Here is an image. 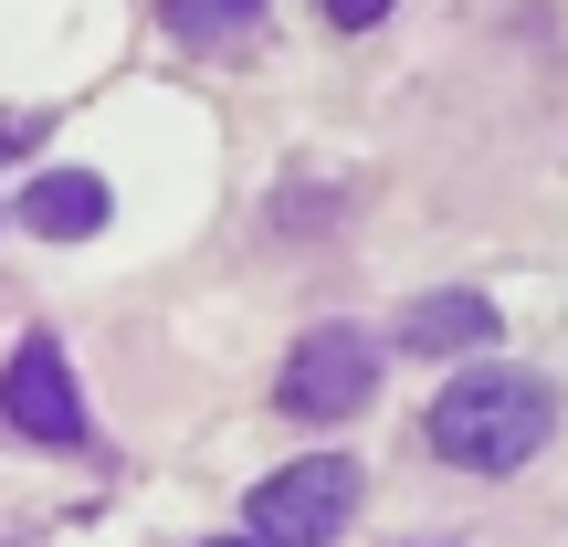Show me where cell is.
<instances>
[{"label": "cell", "mask_w": 568, "mask_h": 547, "mask_svg": "<svg viewBox=\"0 0 568 547\" xmlns=\"http://www.w3.org/2000/svg\"><path fill=\"white\" fill-rule=\"evenodd\" d=\"M548 432H558V389L537 368H506V358H485V368L464 358L422 411V443L453 474H516V464L548 453Z\"/></svg>", "instance_id": "obj_1"}, {"label": "cell", "mask_w": 568, "mask_h": 547, "mask_svg": "<svg viewBox=\"0 0 568 547\" xmlns=\"http://www.w3.org/2000/svg\"><path fill=\"white\" fill-rule=\"evenodd\" d=\"M358 527V464L347 453H305L253 485V537L264 547H337Z\"/></svg>", "instance_id": "obj_2"}, {"label": "cell", "mask_w": 568, "mask_h": 547, "mask_svg": "<svg viewBox=\"0 0 568 547\" xmlns=\"http://www.w3.org/2000/svg\"><path fill=\"white\" fill-rule=\"evenodd\" d=\"M274 401H284V422H347V411H368L379 401V337L368 326H305Z\"/></svg>", "instance_id": "obj_3"}, {"label": "cell", "mask_w": 568, "mask_h": 547, "mask_svg": "<svg viewBox=\"0 0 568 547\" xmlns=\"http://www.w3.org/2000/svg\"><path fill=\"white\" fill-rule=\"evenodd\" d=\"M0 422L21 432V443H42V453H84V389H74V368H63V347L53 337H21V358L0 368Z\"/></svg>", "instance_id": "obj_4"}, {"label": "cell", "mask_w": 568, "mask_h": 547, "mask_svg": "<svg viewBox=\"0 0 568 547\" xmlns=\"http://www.w3.org/2000/svg\"><path fill=\"white\" fill-rule=\"evenodd\" d=\"M105 211H116V201H105L95 169H32V180L11 190V222H21V232H42V243H95Z\"/></svg>", "instance_id": "obj_5"}, {"label": "cell", "mask_w": 568, "mask_h": 547, "mask_svg": "<svg viewBox=\"0 0 568 547\" xmlns=\"http://www.w3.org/2000/svg\"><path fill=\"white\" fill-rule=\"evenodd\" d=\"M389 347H400V358H474V347H495V305L474 295V284H453V295H410L400 326H389Z\"/></svg>", "instance_id": "obj_6"}, {"label": "cell", "mask_w": 568, "mask_h": 547, "mask_svg": "<svg viewBox=\"0 0 568 547\" xmlns=\"http://www.w3.org/2000/svg\"><path fill=\"white\" fill-rule=\"evenodd\" d=\"M159 21L180 42H243L253 21H264V0H159Z\"/></svg>", "instance_id": "obj_7"}, {"label": "cell", "mask_w": 568, "mask_h": 547, "mask_svg": "<svg viewBox=\"0 0 568 547\" xmlns=\"http://www.w3.org/2000/svg\"><path fill=\"white\" fill-rule=\"evenodd\" d=\"M326 21H337V32H368V21H389V0H316Z\"/></svg>", "instance_id": "obj_8"}, {"label": "cell", "mask_w": 568, "mask_h": 547, "mask_svg": "<svg viewBox=\"0 0 568 547\" xmlns=\"http://www.w3.org/2000/svg\"><path fill=\"white\" fill-rule=\"evenodd\" d=\"M201 547H264V537H253V527H243V537H201Z\"/></svg>", "instance_id": "obj_9"}, {"label": "cell", "mask_w": 568, "mask_h": 547, "mask_svg": "<svg viewBox=\"0 0 568 547\" xmlns=\"http://www.w3.org/2000/svg\"><path fill=\"white\" fill-rule=\"evenodd\" d=\"M422 547H443V537H422Z\"/></svg>", "instance_id": "obj_10"}]
</instances>
